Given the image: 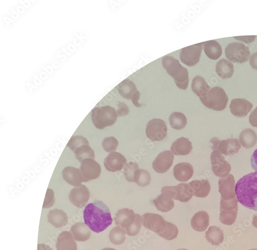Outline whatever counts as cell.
<instances>
[{"instance_id":"obj_1","label":"cell","mask_w":257,"mask_h":250,"mask_svg":"<svg viewBox=\"0 0 257 250\" xmlns=\"http://www.w3.org/2000/svg\"><path fill=\"white\" fill-rule=\"evenodd\" d=\"M84 218L85 224L97 233L104 231L113 222L109 208L100 200H95L86 207Z\"/></svg>"},{"instance_id":"obj_2","label":"cell","mask_w":257,"mask_h":250,"mask_svg":"<svg viewBox=\"0 0 257 250\" xmlns=\"http://www.w3.org/2000/svg\"><path fill=\"white\" fill-rule=\"evenodd\" d=\"M235 192L240 204L257 211V172L240 179L236 185Z\"/></svg>"},{"instance_id":"obj_3","label":"cell","mask_w":257,"mask_h":250,"mask_svg":"<svg viewBox=\"0 0 257 250\" xmlns=\"http://www.w3.org/2000/svg\"><path fill=\"white\" fill-rule=\"evenodd\" d=\"M162 62L166 72L173 78L177 87L180 89H187L189 81L188 70L180 64L177 59L171 56L164 57Z\"/></svg>"},{"instance_id":"obj_4","label":"cell","mask_w":257,"mask_h":250,"mask_svg":"<svg viewBox=\"0 0 257 250\" xmlns=\"http://www.w3.org/2000/svg\"><path fill=\"white\" fill-rule=\"evenodd\" d=\"M118 117L116 109L109 105L96 107L90 113L94 126L100 130L113 126L116 122Z\"/></svg>"},{"instance_id":"obj_5","label":"cell","mask_w":257,"mask_h":250,"mask_svg":"<svg viewBox=\"0 0 257 250\" xmlns=\"http://www.w3.org/2000/svg\"><path fill=\"white\" fill-rule=\"evenodd\" d=\"M200 99L207 108L219 112L224 110L229 101L225 90L218 86L211 88Z\"/></svg>"},{"instance_id":"obj_6","label":"cell","mask_w":257,"mask_h":250,"mask_svg":"<svg viewBox=\"0 0 257 250\" xmlns=\"http://www.w3.org/2000/svg\"><path fill=\"white\" fill-rule=\"evenodd\" d=\"M238 202L237 197L229 200L221 198L219 218L221 223L231 226L235 223L238 210Z\"/></svg>"},{"instance_id":"obj_7","label":"cell","mask_w":257,"mask_h":250,"mask_svg":"<svg viewBox=\"0 0 257 250\" xmlns=\"http://www.w3.org/2000/svg\"><path fill=\"white\" fill-rule=\"evenodd\" d=\"M225 53L229 61L237 63H244L249 60L250 56V51L248 47L239 42L229 44L225 49Z\"/></svg>"},{"instance_id":"obj_8","label":"cell","mask_w":257,"mask_h":250,"mask_svg":"<svg viewBox=\"0 0 257 250\" xmlns=\"http://www.w3.org/2000/svg\"><path fill=\"white\" fill-rule=\"evenodd\" d=\"M162 193L169 194L175 200L186 202L189 201L194 195L189 184H180L176 186H165L162 189Z\"/></svg>"},{"instance_id":"obj_9","label":"cell","mask_w":257,"mask_h":250,"mask_svg":"<svg viewBox=\"0 0 257 250\" xmlns=\"http://www.w3.org/2000/svg\"><path fill=\"white\" fill-rule=\"evenodd\" d=\"M167 124L160 119L150 120L147 125L146 134L153 142L161 141L168 135Z\"/></svg>"},{"instance_id":"obj_10","label":"cell","mask_w":257,"mask_h":250,"mask_svg":"<svg viewBox=\"0 0 257 250\" xmlns=\"http://www.w3.org/2000/svg\"><path fill=\"white\" fill-rule=\"evenodd\" d=\"M210 142L212 144L214 150H218L225 155H233L237 153L241 148L237 138H231L221 140L217 137H214L210 140Z\"/></svg>"},{"instance_id":"obj_11","label":"cell","mask_w":257,"mask_h":250,"mask_svg":"<svg viewBox=\"0 0 257 250\" xmlns=\"http://www.w3.org/2000/svg\"><path fill=\"white\" fill-rule=\"evenodd\" d=\"M204 43L191 45L181 51L180 59L186 65L192 67L197 64L200 61Z\"/></svg>"},{"instance_id":"obj_12","label":"cell","mask_w":257,"mask_h":250,"mask_svg":"<svg viewBox=\"0 0 257 250\" xmlns=\"http://www.w3.org/2000/svg\"><path fill=\"white\" fill-rule=\"evenodd\" d=\"M211 169L217 177L225 178L230 175V164L225 160L223 155L218 150H214L210 155Z\"/></svg>"},{"instance_id":"obj_13","label":"cell","mask_w":257,"mask_h":250,"mask_svg":"<svg viewBox=\"0 0 257 250\" xmlns=\"http://www.w3.org/2000/svg\"><path fill=\"white\" fill-rule=\"evenodd\" d=\"M80 170L84 182L94 180L99 177L101 168L99 164L93 159H87L81 163Z\"/></svg>"},{"instance_id":"obj_14","label":"cell","mask_w":257,"mask_h":250,"mask_svg":"<svg viewBox=\"0 0 257 250\" xmlns=\"http://www.w3.org/2000/svg\"><path fill=\"white\" fill-rule=\"evenodd\" d=\"M143 225L146 229L159 235L165 229L167 222L159 214L148 213L143 216Z\"/></svg>"},{"instance_id":"obj_15","label":"cell","mask_w":257,"mask_h":250,"mask_svg":"<svg viewBox=\"0 0 257 250\" xmlns=\"http://www.w3.org/2000/svg\"><path fill=\"white\" fill-rule=\"evenodd\" d=\"M89 198V190L84 185L75 187L69 193V199L72 204L79 208H83L87 204Z\"/></svg>"},{"instance_id":"obj_16","label":"cell","mask_w":257,"mask_h":250,"mask_svg":"<svg viewBox=\"0 0 257 250\" xmlns=\"http://www.w3.org/2000/svg\"><path fill=\"white\" fill-rule=\"evenodd\" d=\"M174 158V155L171 151H163L158 155L154 161L153 169L157 173L165 174L172 166Z\"/></svg>"},{"instance_id":"obj_17","label":"cell","mask_w":257,"mask_h":250,"mask_svg":"<svg viewBox=\"0 0 257 250\" xmlns=\"http://www.w3.org/2000/svg\"><path fill=\"white\" fill-rule=\"evenodd\" d=\"M235 188V180L232 175L221 178L219 181V192L224 200H231L236 197Z\"/></svg>"},{"instance_id":"obj_18","label":"cell","mask_w":257,"mask_h":250,"mask_svg":"<svg viewBox=\"0 0 257 250\" xmlns=\"http://www.w3.org/2000/svg\"><path fill=\"white\" fill-rule=\"evenodd\" d=\"M125 156L117 152L111 153L104 160V166L108 171L111 173L120 171L127 164Z\"/></svg>"},{"instance_id":"obj_19","label":"cell","mask_w":257,"mask_h":250,"mask_svg":"<svg viewBox=\"0 0 257 250\" xmlns=\"http://www.w3.org/2000/svg\"><path fill=\"white\" fill-rule=\"evenodd\" d=\"M253 104L245 99H234L232 100L230 108L231 113L239 118L246 117L251 111Z\"/></svg>"},{"instance_id":"obj_20","label":"cell","mask_w":257,"mask_h":250,"mask_svg":"<svg viewBox=\"0 0 257 250\" xmlns=\"http://www.w3.org/2000/svg\"><path fill=\"white\" fill-rule=\"evenodd\" d=\"M136 220V214L133 210L128 208L120 209L114 218L115 224L125 229L131 227Z\"/></svg>"},{"instance_id":"obj_21","label":"cell","mask_w":257,"mask_h":250,"mask_svg":"<svg viewBox=\"0 0 257 250\" xmlns=\"http://www.w3.org/2000/svg\"><path fill=\"white\" fill-rule=\"evenodd\" d=\"M175 179L180 182H186L193 175V168L188 163H181L175 166L173 170Z\"/></svg>"},{"instance_id":"obj_22","label":"cell","mask_w":257,"mask_h":250,"mask_svg":"<svg viewBox=\"0 0 257 250\" xmlns=\"http://www.w3.org/2000/svg\"><path fill=\"white\" fill-rule=\"evenodd\" d=\"M64 180L70 185L78 187L84 182L80 169L72 166L66 167L62 172Z\"/></svg>"},{"instance_id":"obj_23","label":"cell","mask_w":257,"mask_h":250,"mask_svg":"<svg viewBox=\"0 0 257 250\" xmlns=\"http://www.w3.org/2000/svg\"><path fill=\"white\" fill-rule=\"evenodd\" d=\"M73 234L68 231L60 234L57 238L56 248L57 250H78L77 244Z\"/></svg>"},{"instance_id":"obj_24","label":"cell","mask_w":257,"mask_h":250,"mask_svg":"<svg viewBox=\"0 0 257 250\" xmlns=\"http://www.w3.org/2000/svg\"><path fill=\"white\" fill-rule=\"evenodd\" d=\"M192 145L190 140L184 137L177 139L171 147V151L175 155H187L192 151Z\"/></svg>"},{"instance_id":"obj_25","label":"cell","mask_w":257,"mask_h":250,"mask_svg":"<svg viewBox=\"0 0 257 250\" xmlns=\"http://www.w3.org/2000/svg\"><path fill=\"white\" fill-rule=\"evenodd\" d=\"M209 224V216L204 211H201L196 213L192 218L191 225L196 231L203 232L205 231Z\"/></svg>"},{"instance_id":"obj_26","label":"cell","mask_w":257,"mask_h":250,"mask_svg":"<svg viewBox=\"0 0 257 250\" xmlns=\"http://www.w3.org/2000/svg\"><path fill=\"white\" fill-rule=\"evenodd\" d=\"M48 218L49 222L56 228H62L68 223V216L62 210L55 209L51 210Z\"/></svg>"},{"instance_id":"obj_27","label":"cell","mask_w":257,"mask_h":250,"mask_svg":"<svg viewBox=\"0 0 257 250\" xmlns=\"http://www.w3.org/2000/svg\"><path fill=\"white\" fill-rule=\"evenodd\" d=\"M191 187L194 196L204 198L207 197L210 191L211 187L209 181L207 180L193 181L189 183Z\"/></svg>"},{"instance_id":"obj_28","label":"cell","mask_w":257,"mask_h":250,"mask_svg":"<svg viewBox=\"0 0 257 250\" xmlns=\"http://www.w3.org/2000/svg\"><path fill=\"white\" fill-rule=\"evenodd\" d=\"M71 232L75 240L79 242L87 241L91 236V232L88 227L84 223L75 224L72 227Z\"/></svg>"},{"instance_id":"obj_29","label":"cell","mask_w":257,"mask_h":250,"mask_svg":"<svg viewBox=\"0 0 257 250\" xmlns=\"http://www.w3.org/2000/svg\"><path fill=\"white\" fill-rule=\"evenodd\" d=\"M216 72L222 79H230L234 74V67L231 62L222 59L216 64Z\"/></svg>"},{"instance_id":"obj_30","label":"cell","mask_w":257,"mask_h":250,"mask_svg":"<svg viewBox=\"0 0 257 250\" xmlns=\"http://www.w3.org/2000/svg\"><path fill=\"white\" fill-rule=\"evenodd\" d=\"M154 204L157 209L162 212H168L174 207L173 199L167 193H162L154 200Z\"/></svg>"},{"instance_id":"obj_31","label":"cell","mask_w":257,"mask_h":250,"mask_svg":"<svg viewBox=\"0 0 257 250\" xmlns=\"http://www.w3.org/2000/svg\"><path fill=\"white\" fill-rule=\"evenodd\" d=\"M204 51L207 57L213 60L219 59L222 55V49L221 45L215 40L205 42Z\"/></svg>"},{"instance_id":"obj_32","label":"cell","mask_w":257,"mask_h":250,"mask_svg":"<svg viewBox=\"0 0 257 250\" xmlns=\"http://www.w3.org/2000/svg\"><path fill=\"white\" fill-rule=\"evenodd\" d=\"M210 89L209 85L202 76L198 75L193 78L191 89L193 93L199 98L205 95Z\"/></svg>"},{"instance_id":"obj_33","label":"cell","mask_w":257,"mask_h":250,"mask_svg":"<svg viewBox=\"0 0 257 250\" xmlns=\"http://www.w3.org/2000/svg\"><path fill=\"white\" fill-rule=\"evenodd\" d=\"M120 95L127 100H131L138 91L135 84L129 80H125L116 86Z\"/></svg>"},{"instance_id":"obj_34","label":"cell","mask_w":257,"mask_h":250,"mask_svg":"<svg viewBox=\"0 0 257 250\" xmlns=\"http://www.w3.org/2000/svg\"><path fill=\"white\" fill-rule=\"evenodd\" d=\"M205 238L210 244L213 246H218L224 241V233L219 227L212 226L209 227L205 233Z\"/></svg>"},{"instance_id":"obj_35","label":"cell","mask_w":257,"mask_h":250,"mask_svg":"<svg viewBox=\"0 0 257 250\" xmlns=\"http://www.w3.org/2000/svg\"><path fill=\"white\" fill-rule=\"evenodd\" d=\"M240 143L247 149L253 147L257 142V135L251 129H247L242 131L239 136Z\"/></svg>"},{"instance_id":"obj_36","label":"cell","mask_w":257,"mask_h":250,"mask_svg":"<svg viewBox=\"0 0 257 250\" xmlns=\"http://www.w3.org/2000/svg\"><path fill=\"white\" fill-rule=\"evenodd\" d=\"M169 120L171 126L177 130L184 129L187 124L186 116L183 114L178 112L173 113L170 116Z\"/></svg>"},{"instance_id":"obj_37","label":"cell","mask_w":257,"mask_h":250,"mask_svg":"<svg viewBox=\"0 0 257 250\" xmlns=\"http://www.w3.org/2000/svg\"><path fill=\"white\" fill-rule=\"evenodd\" d=\"M74 153L76 159L81 163L86 159H94L95 158V152L89 145H84L78 148Z\"/></svg>"},{"instance_id":"obj_38","label":"cell","mask_w":257,"mask_h":250,"mask_svg":"<svg viewBox=\"0 0 257 250\" xmlns=\"http://www.w3.org/2000/svg\"><path fill=\"white\" fill-rule=\"evenodd\" d=\"M126 231L120 226L114 228L110 232L109 239L111 242L115 245L123 244L126 241Z\"/></svg>"},{"instance_id":"obj_39","label":"cell","mask_w":257,"mask_h":250,"mask_svg":"<svg viewBox=\"0 0 257 250\" xmlns=\"http://www.w3.org/2000/svg\"><path fill=\"white\" fill-rule=\"evenodd\" d=\"M151 178L149 172L144 169H139L135 172L134 182L141 187H145L149 185Z\"/></svg>"},{"instance_id":"obj_40","label":"cell","mask_w":257,"mask_h":250,"mask_svg":"<svg viewBox=\"0 0 257 250\" xmlns=\"http://www.w3.org/2000/svg\"><path fill=\"white\" fill-rule=\"evenodd\" d=\"M178 233L177 227L174 224L167 222L165 229L159 236L165 240L171 241L176 238Z\"/></svg>"},{"instance_id":"obj_41","label":"cell","mask_w":257,"mask_h":250,"mask_svg":"<svg viewBox=\"0 0 257 250\" xmlns=\"http://www.w3.org/2000/svg\"><path fill=\"white\" fill-rule=\"evenodd\" d=\"M84 145H89L88 140L83 136L76 135L71 137L67 146L74 152L76 149Z\"/></svg>"},{"instance_id":"obj_42","label":"cell","mask_w":257,"mask_h":250,"mask_svg":"<svg viewBox=\"0 0 257 250\" xmlns=\"http://www.w3.org/2000/svg\"><path fill=\"white\" fill-rule=\"evenodd\" d=\"M139 166L135 162H130L127 163L124 167V174L127 181L134 182L135 172L139 170Z\"/></svg>"},{"instance_id":"obj_43","label":"cell","mask_w":257,"mask_h":250,"mask_svg":"<svg viewBox=\"0 0 257 250\" xmlns=\"http://www.w3.org/2000/svg\"><path fill=\"white\" fill-rule=\"evenodd\" d=\"M143 224V217L140 214H136V220L133 224L126 229L129 236L134 237L140 233Z\"/></svg>"},{"instance_id":"obj_44","label":"cell","mask_w":257,"mask_h":250,"mask_svg":"<svg viewBox=\"0 0 257 250\" xmlns=\"http://www.w3.org/2000/svg\"><path fill=\"white\" fill-rule=\"evenodd\" d=\"M102 146L105 152H115L118 146L117 139L113 136L105 137L102 143Z\"/></svg>"},{"instance_id":"obj_45","label":"cell","mask_w":257,"mask_h":250,"mask_svg":"<svg viewBox=\"0 0 257 250\" xmlns=\"http://www.w3.org/2000/svg\"><path fill=\"white\" fill-rule=\"evenodd\" d=\"M55 198L53 190L50 188L47 190L43 203V208H50L55 204Z\"/></svg>"},{"instance_id":"obj_46","label":"cell","mask_w":257,"mask_h":250,"mask_svg":"<svg viewBox=\"0 0 257 250\" xmlns=\"http://www.w3.org/2000/svg\"><path fill=\"white\" fill-rule=\"evenodd\" d=\"M117 106L118 107L117 111L118 116L125 117L129 114V108L125 103L118 102Z\"/></svg>"},{"instance_id":"obj_47","label":"cell","mask_w":257,"mask_h":250,"mask_svg":"<svg viewBox=\"0 0 257 250\" xmlns=\"http://www.w3.org/2000/svg\"><path fill=\"white\" fill-rule=\"evenodd\" d=\"M249 122L252 126L257 127V107L251 114Z\"/></svg>"},{"instance_id":"obj_48","label":"cell","mask_w":257,"mask_h":250,"mask_svg":"<svg viewBox=\"0 0 257 250\" xmlns=\"http://www.w3.org/2000/svg\"><path fill=\"white\" fill-rule=\"evenodd\" d=\"M140 97L141 93L138 90L134 93V95L131 99L133 104L137 107H141L142 106V105L139 102Z\"/></svg>"},{"instance_id":"obj_49","label":"cell","mask_w":257,"mask_h":250,"mask_svg":"<svg viewBox=\"0 0 257 250\" xmlns=\"http://www.w3.org/2000/svg\"><path fill=\"white\" fill-rule=\"evenodd\" d=\"M256 36H241V37H234L237 40L240 41L242 42H245L246 43H251L255 41Z\"/></svg>"},{"instance_id":"obj_50","label":"cell","mask_w":257,"mask_h":250,"mask_svg":"<svg viewBox=\"0 0 257 250\" xmlns=\"http://www.w3.org/2000/svg\"><path fill=\"white\" fill-rule=\"evenodd\" d=\"M251 163L252 168L257 172V149L254 152L251 156Z\"/></svg>"},{"instance_id":"obj_51","label":"cell","mask_w":257,"mask_h":250,"mask_svg":"<svg viewBox=\"0 0 257 250\" xmlns=\"http://www.w3.org/2000/svg\"><path fill=\"white\" fill-rule=\"evenodd\" d=\"M250 63L252 68L257 70V52L250 57Z\"/></svg>"},{"instance_id":"obj_52","label":"cell","mask_w":257,"mask_h":250,"mask_svg":"<svg viewBox=\"0 0 257 250\" xmlns=\"http://www.w3.org/2000/svg\"><path fill=\"white\" fill-rule=\"evenodd\" d=\"M37 250H53L49 246L45 244H38Z\"/></svg>"},{"instance_id":"obj_53","label":"cell","mask_w":257,"mask_h":250,"mask_svg":"<svg viewBox=\"0 0 257 250\" xmlns=\"http://www.w3.org/2000/svg\"><path fill=\"white\" fill-rule=\"evenodd\" d=\"M253 225L255 228H257V214L254 216L253 220Z\"/></svg>"},{"instance_id":"obj_54","label":"cell","mask_w":257,"mask_h":250,"mask_svg":"<svg viewBox=\"0 0 257 250\" xmlns=\"http://www.w3.org/2000/svg\"><path fill=\"white\" fill-rule=\"evenodd\" d=\"M101 250H117L116 249L110 248H107L102 249Z\"/></svg>"},{"instance_id":"obj_55","label":"cell","mask_w":257,"mask_h":250,"mask_svg":"<svg viewBox=\"0 0 257 250\" xmlns=\"http://www.w3.org/2000/svg\"><path fill=\"white\" fill-rule=\"evenodd\" d=\"M177 250H188L186 249H178Z\"/></svg>"},{"instance_id":"obj_56","label":"cell","mask_w":257,"mask_h":250,"mask_svg":"<svg viewBox=\"0 0 257 250\" xmlns=\"http://www.w3.org/2000/svg\"><path fill=\"white\" fill-rule=\"evenodd\" d=\"M257 250V249H252V250Z\"/></svg>"}]
</instances>
